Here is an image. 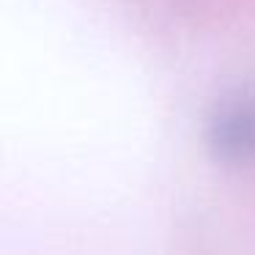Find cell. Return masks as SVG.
<instances>
[{
    "instance_id": "6da1fadb",
    "label": "cell",
    "mask_w": 255,
    "mask_h": 255,
    "mask_svg": "<svg viewBox=\"0 0 255 255\" xmlns=\"http://www.w3.org/2000/svg\"><path fill=\"white\" fill-rule=\"evenodd\" d=\"M206 145L225 165L255 162V85H239L217 99L206 124Z\"/></svg>"
}]
</instances>
